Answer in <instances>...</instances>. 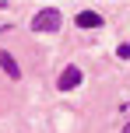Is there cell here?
Listing matches in <instances>:
<instances>
[{
  "instance_id": "4",
  "label": "cell",
  "mask_w": 130,
  "mask_h": 133,
  "mask_svg": "<svg viewBox=\"0 0 130 133\" xmlns=\"http://www.w3.org/2000/svg\"><path fill=\"white\" fill-rule=\"evenodd\" d=\"M74 21H77V28H98V25H102V18H98L95 11H81Z\"/></svg>"
},
{
  "instance_id": "2",
  "label": "cell",
  "mask_w": 130,
  "mask_h": 133,
  "mask_svg": "<svg viewBox=\"0 0 130 133\" xmlns=\"http://www.w3.org/2000/svg\"><path fill=\"white\" fill-rule=\"evenodd\" d=\"M56 84H60V91H70V88H77V84H81V70H77V66H67V70L60 74V81H56Z\"/></svg>"
},
{
  "instance_id": "1",
  "label": "cell",
  "mask_w": 130,
  "mask_h": 133,
  "mask_svg": "<svg viewBox=\"0 0 130 133\" xmlns=\"http://www.w3.org/2000/svg\"><path fill=\"white\" fill-rule=\"evenodd\" d=\"M32 28H35V32H56V28H60V11H53V7L39 11L32 18Z\"/></svg>"
},
{
  "instance_id": "5",
  "label": "cell",
  "mask_w": 130,
  "mask_h": 133,
  "mask_svg": "<svg viewBox=\"0 0 130 133\" xmlns=\"http://www.w3.org/2000/svg\"><path fill=\"white\" fill-rule=\"evenodd\" d=\"M116 56H120V60H130V46H120V49H116Z\"/></svg>"
},
{
  "instance_id": "6",
  "label": "cell",
  "mask_w": 130,
  "mask_h": 133,
  "mask_svg": "<svg viewBox=\"0 0 130 133\" xmlns=\"http://www.w3.org/2000/svg\"><path fill=\"white\" fill-rule=\"evenodd\" d=\"M123 133H130V126H123Z\"/></svg>"
},
{
  "instance_id": "3",
  "label": "cell",
  "mask_w": 130,
  "mask_h": 133,
  "mask_svg": "<svg viewBox=\"0 0 130 133\" xmlns=\"http://www.w3.org/2000/svg\"><path fill=\"white\" fill-rule=\"evenodd\" d=\"M0 66H4V74H7V77H14V81L21 77V66L14 63V56L7 53V49H4V53H0Z\"/></svg>"
}]
</instances>
